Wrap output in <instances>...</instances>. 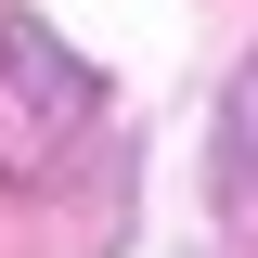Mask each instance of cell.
<instances>
[{
    "label": "cell",
    "mask_w": 258,
    "mask_h": 258,
    "mask_svg": "<svg viewBox=\"0 0 258 258\" xmlns=\"http://www.w3.org/2000/svg\"><path fill=\"white\" fill-rule=\"evenodd\" d=\"M103 129V78L39 13H0V181H64Z\"/></svg>",
    "instance_id": "1"
},
{
    "label": "cell",
    "mask_w": 258,
    "mask_h": 258,
    "mask_svg": "<svg viewBox=\"0 0 258 258\" xmlns=\"http://www.w3.org/2000/svg\"><path fill=\"white\" fill-rule=\"evenodd\" d=\"M207 207H220L232 245H258V52L232 64L220 116H207Z\"/></svg>",
    "instance_id": "2"
}]
</instances>
